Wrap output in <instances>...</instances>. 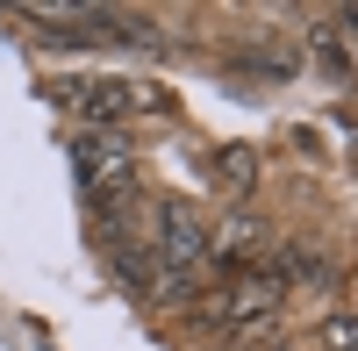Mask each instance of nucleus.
I'll return each instance as SVG.
<instances>
[{
  "label": "nucleus",
  "instance_id": "obj_7",
  "mask_svg": "<svg viewBox=\"0 0 358 351\" xmlns=\"http://www.w3.org/2000/svg\"><path fill=\"white\" fill-rule=\"evenodd\" d=\"M215 172H222V180H229V187H251V172H258V158L244 151V143H229V151L215 158Z\"/></svg>",
  "mask_w": 358,
  "mask_h": 351
},
{
  "label": "nucleus",
  "instance_id": "obj_4",
  "mask_svg": "<svg viewBox=\"0 0 358 351\" xmlns=\"http://www.w3.org/2000/svg\"><path fill=\"white\" fill-rule=\"evenodd\" d=\"M208 258L215 266H229V273H258V258H265V222L251 215V208H236V215H222L215 229H208Z\"/></svg>",
  "mask_w": 358,
  "mask_h": 351
},
{
  "label": "nucleus",
  "instance_id": "obj_6",
  "mask_svg": "<svg viewBox=\"0 0 358 351\" xmlns=\"http://www.w3.org/2000/svg\"><path fill=\"white\" fill-rule=\"evenodd\" d=\"M273 280H280V287H287V280H330V258H322L315 244H287V251H280V273H273Z\"/></svg>",
  "mask_w": 358,
  "mask_h": 351
},
{
  "label": "nucleus",
  "instance_id": "obj_9",
  "mask_svg": "<svg viewBox=\"0 0 358 351\" xmlns=\"http://www.w3.org/2000/svg\"><path fill=\"white\" fill-rule=\"evenodd\" d=\"M344 22H351V29H358V8H351V15H344Z\"/></svg>",
  "mask_w": 358,
  "mask_h": 351
},
{
  "label": "nucleus",
  "instance_id": "obj_1",
  "mask_svg": "<svg viewBox=\"0 0 358 351\" xmlns=\"http://www.w3.org/2000/svg\"><path fill=\"white\" fill-rule=\"evenodd\" d=\"M72 165H79L86 194H94L101 208H115V201H129L136 143H129V129H79V136H72Z\"/></svg>",
  "mask_w": 358,
  "mask_h": 351
},
{
  "label": "nucleus",
  "instance_id": "obj_3",
  "mask_svg": "<svg viewBox=\"0 0 358 351\" xmlns=\"http://www.w3.org/2000/svg\"><path fill=\"white\" fill-rule=\"evenodd\" d=\"M280 301H287V287L273 280V273H236L229 287H222V301H215V323H244V330H265L280 315Z\"/></svg>",
  "mask_w": 358,
  "mask_h": 351
},
{
  "label": "nucleus",
  "instance_id": "obj_2",
  "mask_svg": "<svg viewBox=\"0 0 358 351\" xmlns=\"http://www.w3.org/2000/svg\"><path fill=\"white\" fill-rule=\"evenodd\" d=\"M158 266L172 280L208 273V222H201L194 201H165V208H158Z\"/></svg>",
  "mask_w": 358,
  "mask_h": 351
},
{
  "label": "nucleus",
  "instance_id": "obj_5",
  "mask_svg": "<svg viewBox=\"0 0 358 351\" xmlns=\"http://www.w3.org/2000/svg\"><path fill=\"white\" fill-rule=\"evenodd\" d=\"M72 108L86 115V129H122L129 108H136V94L122 79H86V86H72Z\"/></svg>",
  "mask_w": 358,
  "mask_h": 351
},
{
  "label": "nucleus",
  "instance_id": "obj_8",
  "mask_svg": "<svg viewBox=\"0 0 358 351\" xmlns=\"http://www.w3.org/2000/svg\"><path fill=\"white\" fill-rule=\"evenodd\" d=\"M322 351H358V315H330V330H322Z\"/></svg>",
  "mask_w": 358,
  "mask_h": 351
}]
</instances>
